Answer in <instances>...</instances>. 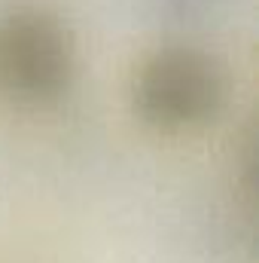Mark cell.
Instances as JSON below:
<instances>
[{"mask_svg": "<svg viewBox=\"0 0 259 263\" xmlns=\"http://www.w3.org/2000/svg\"><path fill=\"white\" fill-rule=\"evenodd\" d=\"M76 83V40L67 22L46 6L0 12V101L40 114L52 110Z\"/></svg>", "mask_w": 259, "mask_h": 263, "instance_id": "cell-1", "label": "cell"}, {"mask_svg": "<svg viewBox=\"0 0 259 263\" xmlns=\"http://www.w3.org/2000/svg\"><path fill=\"white\" fill-rule=\"evenodd\" d=\"M229 80L217 55L201 46L171 43L149 52L131 83V110L159 135L207 129L226 107Z\"/></svg>", "mask_w": 259, "mask_h": 263, "instance_id": "cell-2", "label": "cell"}]
</instances>
